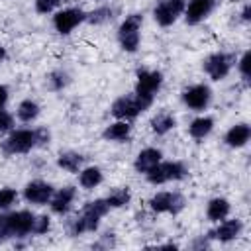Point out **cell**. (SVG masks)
I'll return each mask as SVG.
<instances>
[{
    "instance_id": "cell-28",
    "label": "cell",
    "mask_w": 251,
    "mask_h": 251,
    "mask_svg": "<svg viewBox=\"0 0 251 251\" xmlns=\"http://www.w3.org/2000/svg\"><path fill=\"white\" fill-rule=\"evenodd\" d=\"M45 84H47L49 90H61L69 84V75L65 71H53V73L47 75Z\"/></svg>"
},
{
    "instance_id": "cell-3",
    "label": "cell",
    "mask_w": 251,
    "mask_h": 251,
    "mask_svg": "<svg viewBox=\"0 0 251 251\" xmlns=\"http://www.w3.org/2000/svg\"><path fill=\"white\" fill-rule=\"evenodd\" d=\"M110 212V206L106 204L104 198H96L86 202L80 212L71 220L69 224V231L71 235H82V233H90L96 231L100 226V220Z\"/></svg>"
},
{
    "instance_id": "cell-22",
    "label": "cell",
    "mask_w": 251,
    "mask_h": 251,
    "mask_svg": "<svg viewBox=\"0 0 251 251\" xmlns=\"http://www.w3.org/2000/svg\"><path fill=\"white\" fill-rule=\"evenodd\" d=\"M212 129H214V120L210 116H200V118L192 120L188 126V133L194 139H204L206 135H210Z\"/></svg>"
},
{
    "instance_id": "cell-17",
    "label": "cell",
    "mask_w": 251,
    "mask_h": 251,
    "mask_svg": "<svg viewBox=\"0 0 251 251\" xmlns=\"http://www.w3.org/2000/svg\"><path fill=\"white\" fill-rule=\"evenodd\" d=\"M161 159H163L161 149H157V147H145V149H141V151L137 153V157H135V161H133V169H135L137 173L145 175V173H147L149 169H153Z\"/></svg>"
},
{
    "instance_id": "cell-6",
    "label": "cell",
    "mask_w": 251,
    "mask_h": 251,
    "mask_svg": "<svg viewBox=\"0 0 251 251\" xmlns=\"http://www.w3.org/2000/svg\"><path fill=\"white\" fill-rule=\"evenodd\" d=\"M188 175V169L184 163L180 161H159L153 169H149L145 173V178L147 182L151 184H165V182H171V180H182L184 176Z\"/></svg>"
},
{
    "instance_id": "cell-29",
    "label": "cell",
    "mask_w": 251,
    "mask_h": 251,
    "mask_svg": "<svg viewBox=\"0 0 251 251\" xmlns=\"http://www.w3.org/2000/svg\"><path fill=\"white\" fill-rule=\"evenodd\" d=\"M16 200H18L16 188H10V186L0 188V212H2V210H8Z\"/></svg>"
},
{
    "instance_id": "cell-31",
    "label": "cell",
    "mask_w": 251,
    "mask_h": 251,
    "mask_svg": "<svg viewBox=\"0 0 251 251\" xmlns=\"http://www.w3.org/2000/svg\"><path fill=\"white\" fill-rule=\"evenodd\" d=\"M63 0H35V12L37 14H49L53 12Z\"/></svg>"
},
{
    "instance_id": "cell-19",
    "label": "cell",
    "mask_w": 251,
    "mask_h": 251,
    "mask_svg": "<svg viewBox=\"0 0 251 251\" xmlns=\"http://www.w3.org/2000/svg\"><path fill=\"white\" fill-rule=\"evenodd\" d=\"M131 133V126L127 120H116L114 124L106 126V129L102 131V137L106 141H127Z\"/></svg>"
},
{
    "instance_id": "cell-30",
    "label": "cell",
    "mask_w": 251,
    "mask_h": 251,
    "mask_svg": "<svg viewBox=\"0 0 251 251\" xmlns=\"http://www.w3.org/2000/svg\"><path fill=\"white\" fill-rule=\"evenodd\" d=\"M249 65H251V53H249V51H245V53L241 55L239 63H237L239 75H241V78H243L245 82H249Z\"/></svg>"
},
{
    "instance_id": "cell-21",
    "label": "cell",
    "mask_w": 251,
    "mask_h": 251,
    "mask_svg": "<svg viewBox=\"0 0 251 251\" xmlns=\"http://www.w3.org/2000/svg\"><path fill=\"white\" fill-rule=\"evenodd\" d=\"M102 171L98 167H84L78 171V184L84 190H92L102 182Z\"/></svg>"
},
{
    "instance_id": "cell-13",
    "label": "cell",
    "mask_w": 251,
    "mask_h": 251,
    "mask_svg": "<svg viewBox=\"0 0 251 251\" xmlns=\"http://www.w3.org/2000/svg\"><path fill=\"white\" fill-rule=\"evenodd\" d=\"M241 229H243V224L241 220L233 218V220H222L218 222V226L214 229L208 231V239H214V241H222V243H227V241H233L241 235Z\"/></svg>"
},
{
    "instance_id": "cell-33",
    "label": "cell",
    "mask_w": 251,
    "mask_h": 251,
    "mask_svg": "<svg viewBox=\"0 0 251 251\" xmlns=\"http://www.w3.org/2000/svg\"><path fill=\"white\" fill-rule=\"evenodd\" d=\"M8 96H10V92H8V86L0 84V110L6 106V102H8Z\"/></svg>"
},
{
    "instance_id": "cell-12",
    "label": "cell",
    "mask_w": 251,
    "mask_h": 251,
    "mask_svg": "<svg viewBox=\"0 0 251 251\" xmlns=\"http://www.w3.org/2000/svg\"><path fill=\"white\" fill-rule=\"evenodd\" d=\"M212 100V90L208 84H192L182 92V102L194 112H202L208 108Z\"/></svg>"
},
{
    "instance_id": "cell-2",
    "label": "cell",
    "mask_w": 251,
    "mask_h": 251,
    "mask_svg": "<svg viewBox=\"0 0 251 251\" xmlns=\"http://www.w3.org/2000/svg\"><path fill=\"white\" fill-rule=\"evenodd\" d=\"M51 133L45 127H35V129H14L10 135L2 141V153L4 155H22L29 153L31 149L49 143Z\"/></svg>"
},
{
    "instance_id": "cell-25",
    "label": "cell",
    "mask_w": 251,
    "mask_h": 251,
    "mask_svg": "<svg viewBox=\"0 0 251 251\" xmlns=\"http://www.w3.org/2000/svg\"><path fill=\"white\" fill-rule=\"evenodd\" d=\"M116 12H118V8H114V6H100V8L92 10V12H88L84 22L94 24V25H98V24H106V22L114 20Z\"/></svg>"
},
{
    "instance_id": "cell-7",
    "label": "cell",
    "mask_w": 251,
    "mask_h": 251,
    "mask_svg": "<svg viewBox=\"0 0 251 251\" xmlns=\"http://www.w3.org/2000/svg\"><path fill=\"white\" fill-rule=\"evenodd\" d=\"M233 65H235V55L233 53L218 51V53H212L210 57H206V61L202 63V69L212 80H224L229 75Z\"/></svg>"
},
{
    "instance_id": "cell-4",
    "label": "cell",
    "mask_w": 251,
    "mask_h": 251,
    "mask_svg": "<svg viewBox=\"0 0 251 251\" xmlns=\"http://www.w3.org/2000/svg\"><path fill=\"white\" fill-rule=\"evenodd\" d=\"M153 106V100H147V98H143V96H139V94H129V96H120V98H116L114 102H112V108H110V112H112V116L116 118V120H133V118H137L139 114H143L145 110H149Z\"/></svg>"
},
{
    "instance_id": "cell-26",
    "label": "cell",
    "mask_w": 251,
    "mask_h": 251,
    "mask_svg": "<svg viewBox=\"0 0 251 251\" xmlns=\"http://www.w3.org/2000/svg\"><path fill=\"white\" fill-rule=\"evenodd\" d=\"M16 114H18V120L20 122L29 124V122H33L39 116V104L33 102V100H22L20 106H18V110H16Z\"/></svg>"
},
{
    "instance_id": "cell-20",
    "label": "cell",
    "mask_w": 251,
    "mask_h": 251,
    "mask_svg": "<svg viewBox=\"0 0 251 251\" xmlns=\"http://www.w3.org/2000/svg\"><path fill=\"white\" fill-rule=\"evenodd\" d=\"M227 214H229V202L226 200V198H212L210 202H208V208H206V218L210 220V222H214V224H218V222H222L224 218H227Z\"/></svg>"
},
{
    "instance_id": "cell-5",
    "label": "cell",
    "mask_w": 251,
    "mask_h": 251,
    "mask_svg": "<svg viewBox=\"0 0 251 251\" xmlns=\"http://www.w3.org/2000/svg\"><path fill=\"white\" fill-rule=\"evenodd\" d=\"M141 25H143V16L141 14H129L118 27V43L126 53H135L139 47L141 39Z\"/></svg>"
},
{
    "instance_id": "cell-10",
    "label": "cell",
    "mask_w": 251,
    "mask_h": 251,
    "mask_svg": "<svg viewBox=\"0 0 251 251\" xmlns=\"http://www.w3.org/2000/svg\"><path fill=\"white\" fill-rule=\"evenodd\" d=\"M186 2L184 0H161L155 8H153V20L161 25V27H169L173 25L178 16L184 12Z\"/></svg>"
},
{
    "instance_id": "cell-35",
    "label": "cell",
    "mask_w": 251,
    "mask_h": 251,
    "mask_svg": "<svg viewBox=\"0 0 251 251\" xmlns=\"http://www.w3.org/2000/svg\"><path fill=\"white\" fill-rule=\"evenodd\" d=\"M4 59H6V49H4L2 45H0V63H2Z\"/></svg>"
},
{
    "instance_id": "cell-18",
    "label": "cell",
    "mask_w": 251,
    "mask_h": 251,
    "mask_svg": "<svg viewBox=\"0 0 251 251\" xmlns=\"http://www.w3.org/2000/svg\"><path fill=\"white\" fill-rule=\"evenodd\" d=\"M249 137H251V127H249L247 124H235V126H231V127L226 131L224 141H226L227 147L239 149V147L247 145Z\"/></svg>"
},
{
    "instance_id": "cell-24",
    "label": "cell",
    "mask_w": 251,
    "mask_h": 251,
    "mask_svg": "<svg viewBox=\"0 0 251 251\" xmlns=\"http://www.w3.org/2000/svg\"><path fill=\"white\" fill-rule=\"evenodd\" d=\"M175 126H176V120H175V116H173L171 112H159V114L151 120V129H153V133H157V135L169 133Z\"/></svg>"
},
{
    "instance_id": "cell-11",
    "label": "cell",
    "mask_w": 251,
    "mask_h": 251,
    "mask_svg": "<svg viewBox=\"0 0 251 251\" xmlns=\"http://www.w3.org/2000/svg\"><path fill=\"white\" fill-rule=\"evenodd\" d=\"M84 20H86V12H82L80 8H65L53 16V27L61 35H69Z\"/></svg>"
},
{
    "instance_id": "cell-16",
    "label": "cell",
    "mask_w": 251,
    "mask_h": 251,
    "mask_svg": "<svg viewBox=\"0 0 251 251\" xmlns=\"http://www.w3.org/2000/svg\"><path fill=\"white\" fill-rule=\"evenodd\" d=\"M75 198H76V188L75 186H63V188L53 192V196L49 200V206L55 214L63 216L71 210V204L75 202Z\"/></svg>"
},
{
    "instance_id": "cell-8",
    "label": "cell",
    "mask_w": 251,
    "mask_h": 251,
    "mask_svg": "<svg viewBox=\"0 0 251 251\" xmlns=\"http://www.w3.org/2000/svg\"><path fill=\"white\" fill-rule=\"evenodd\" d=\"M149 208L157 214H178L184 208V198L180 192H171V190H163L151 196L149 200Z\"/></svg>"
},
{
    "instance_id": "cell-23",
    "label": "cell",
    "mask_w": 251,
    "mask_h": 251,
    "mask_svg": "<svg viewBox=\"0 0 251 251\" xmlns=\"http://www.w3.org/2000/svg\"><path fill=\"white\" fill-rule=\"evenodd\" d=\"M82 163H84V157L80 153H75V151H63L57 157V165L69 173H78Z\"/></svg>"
},
{
    "instance_id": "cell-14",
    "label": "cell",
    "mask_w": 251,
    "mask_h": 251,
    "mask_svg": "<svg viewBox=\"0 0 251 251\" xmlns=\"http://www.w3.org/2000/svg\"><path fill=\"white\" fill-rule=\"evenodd\" d=\"M216 4H218V0H190L184 6V12H182L184 14V22L188 25L200 24L202 20H206L214 12Z\"/></svg>"
},
{
    "instance_id": "cell-1",
    "label": "cell",
    "mask_w": 251,
    "mask_h": 251,
    "mask_svg": "<svg viewBox=\"0 0 251 251\" xmlns=\"http://www.w3.org/2000/svg\"><path fill=\"white\" fill-rule=\"evenodd\" d=\"M51 227L49 216H35L29 210H16L0 214V243L27 237V235H43Z\"/></svg>"
},
{
    "instance_id": "cell-9",
    "label": "cell",
    "mask_w": 251,
    "mask_h": 251,
    "mask_svg": "<svg viewBox=\"0 0 251 251\" xmlns=\"http://www.w3.org/2000/svg\"><path fill=\"white\" fill-rule=\"evenodd\" d=\"M161 86H163V73L161 71H147V69L137 71L135 94H139L147 100H155V94L159 92Z\"/></svg>"
},
{
    "instance_id": "cell-34",
    "label": "cell",
    "mask_w": 251,
    "mask_h": 251,
    "mask_svg": "<svg viewBox=\"0 0 251 251\" xmlns=\"http://www.w3.org/2000/svg\"><path fill=\"white\" fill-rule=\"evenodd\" d=\"M249 12H251V8H249V4H245L243 10H241V20L243 22H249Z\"/></svg>"
},
{
    "instance_id": "cell-27",
    "label": "cell",
    "mask_w": 251,
    "mask_h": 251,
    "mask_svg": "<svg viewBox=\"0 0 251 251\" xmlns=\"http://www.w3.org/2000/svg\"><path fill=\"white\" fill-rule=\"evenodd\" d=\"M104 200H106V204H108L110 208H124V206L129 204L131 192H129V188H116V190H112Z\"/></svg>"
},
{
    "instance_id": "cell-36",
    "label": "cell",
    "mask_w": 251,
    "mask_h": 251,
    "mask_svg": "<svg viewBox=\"0 0 251 251\" xmlns=\"http://www.w3.org/2000/svg\"><path fill=\"white\" fill-rule=\"evenodd\" d=\"M94 2H106V0H94Z\"/></svg>"
},
{
    "instance_id": "cell-15",
    "label": "cell",
    "mask_w": 251,
    "mask_h": 251,
    "mask_svg": "<svg viewBox=\"0 0 251 251\" xmlns=\"http://www.w3.org/2000/svg\"><path fill=\"white\" fill-rule=\"evenodd\" d=\"M53 192H55V188L49 182H45V180H31L24 188V198L29 204L43 206V204H49Z\"/></svg>"
},
{
    "instance_id": "cell-32",
    "label": "cell",
    "mask_w": 251,
    "mask_h": 251,
    "mask_svg": "<svg viewBox=\"0 0 251 251\" xmlns=\"http://www.w3.org/2000/svg\"><path fill=\"white\" fill-rule=\"evenodd\" d=\"M12 126H14V118H12L6 110H0V133L10 131V129H12Z\"/></svg>"
}]
</instances>
